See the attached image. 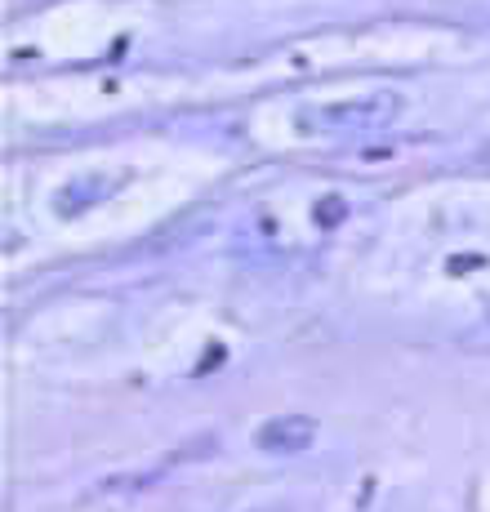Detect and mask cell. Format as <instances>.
I'll use <instances>...</instances> for the list:
<instances>
[{
    "mask_svg": "<svg viewBox=\"0 0 490 512\" xmlns=\"http://www.w3.org/2000/svg\"><path fill=\"white\" fill-rule=\"evenodd\" d=\"M401 98L397 94H366L352 103H330L321 112H303L299 125L312 134H339V130H379V125L397 121Z\"/></svg>",
    "mask_w": 490,
    "mask_h": 512,
    "instance_id": "obj_1",
    "label": "cell"
},
{
    "mask_svg": "<svg viewBox=\"0 0 490 512\" xmlns=\"http://www.w3.org/2000/svg\"><path fill=\"white\" fill-rule=\"evenodd\" d=\"M317 441V423L308 415H277L259 428V450L268 455H303Z\"/></svg>",
    "mask_w": 490,
    "mask_h": 512,
    "instance_id": "obj_2",
    "label": "cell"
}]
</instances>
